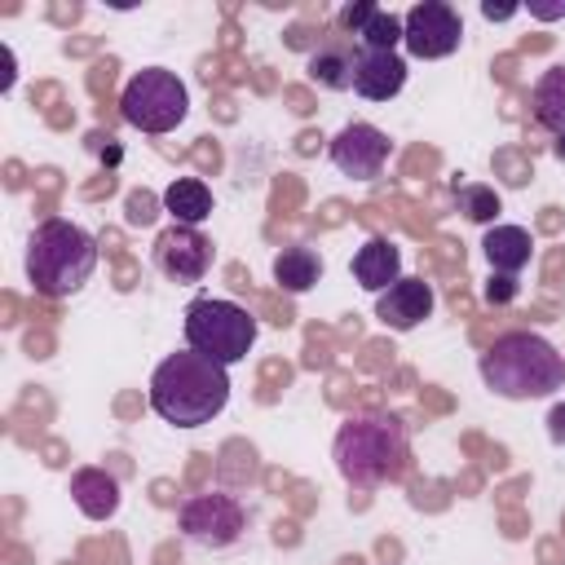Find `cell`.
<instances>
[{
  "instance_id": "9c48e42d",
  "label": "cell",
  "mask_w": 565,
  "mask_h": 565,
  "mask_svg": "<svg viewBox=\"0 0 565 565\" xmlns=\"http://www.w3.org/2000/svg\"><path fill=\"white\" fill-rule=\"evenodd\" d=\"M150 260L168 282H203L212 269V238L194 225H168L154 238Z\"/></svg>"
},
{
  "instance_id": "e0dca14e",
  "label": "cell",
  "mask_w": 565,
  "mask_h": 565,
  "mask_svg": "<svg viewBox=\"0 0 565 565\" xmlns=\"http://www.w3.org/2000/svg\"><path fill=\"white\" fill-rule=\"evenodd\" d=\"M163 212L172 216V225H203L212 216V190L207 181L199 177H177L168 190H163Z\"/></svg>"
},
{
  "instance_id": "9a60e30c",
  "label": "cell",
  "mask_w": 565,
  "mask_h": 565,
  "mask_svg": "<svg viewBox=\"0 0 565 565\" xmlns=\"http://www.w3.org/2000/svg\"><path fill=\"white\" fill-rule=\"evenodd\" d=\"M481 252L490 260V274H512L516 278L534 256V238H530L525 225H490L481 234Z\"/></svg>"
},
{
  "instance_id": "8fae6325",
  "label": "cell",
  "mask_w": 565,
  "mask_h": 565,
  "mask_svg": "<svg viewBox=\"0 0 565 565\" xmlns=\"http://www.w3.org/2000/svg\"><path fill=\"white\" fill-rule=\"evenodd\" d=\"M433 282L424 278H397L388 291H380L375 300V318L388 327V331H415L424 318H433Z\"/></svg>"
},
{
  "instance_id": "ffe728a7",
  "label": "cell",
  "mask_w": 565,
  "mask_h": 565,
  "mask_svg": "<svg viewBox=\"0 0 565 565\" xmlns=\"http://www.w3.org/2000/svg\"><path fill=\"white\" fill-rule=\"evenodd\" d=\"M455 207H459L468 221L490 225V221H499L503 199H499V190H494V185H481V181H459V185H455Z\"/></svg>"
},
{
  "instance_id": "6da1fadb",
  "label": "cell",
  "mask_w": 565,
  "mask_h": 565,
  "mask_svg": "<svg viewBox=\"0 0 565 565\" xmlns=\"http://www.w3.org/2000/svg\"><path fill=\"white\" fill-rule=\"evenodd\" d=\"M225 402H230L225 366L203 358V353H194V349L168 353L150 375V411L163 424L203 428L225 411Z\"/></svg>"
},
{
  "instance_id": "2e32d148",
  "label": "cell",
  "mask_w": 565,
  "mask_h": 565,
  "mask_svg": "<svg viewBox=\"0 0 565 565\" xmlns=\"http://www.w3.org/2000/svg\"><path fill=\"white\" fill-rule=\"evenodd\" d=\"M71 499L88 521H110L119 512V481L106 468H75L71 472Z\"/></svg>"
},
{
  "instance_id": "4fadbf2b",
  "label": "cell",
  "mask_w": 565,
  "mask_h": 565,
  "mask_svg": "<svg viewBox=\"0 0 565 565\" xmlns=\"http://www.w3.org/2000/svg\"><path fill=\"white\" fill-rule=\"evenodd\" d=\"M406 84V57L402 53H371L362 49L358 57V75H353V93L366 102H388L397 97Z\"/></svg>"
},
{
  "instance_id": "4316f807",
  "label": "cell",
  "mask_w": 565,
  "mask_h": 565,
  "mask_svg": "<svg viewBox=\"0 0 565 565\" xmlns=\"http://www.w3.org/2000/svg\"><path fill=\"white\" fill-rule=\"evenodd\" d=\"M547 424H552V428H547V433H552V441H565V406H556Z\"/></svg>"
},
{
  "instance_id": "ac0fdd59",
  "label": "cell",
  "mask_w": 565,
  "mask_h": 565,
  "mask_svg": "<svg viewBox=\"0 0 565 565\" xmlns=\"http://www.w3.org/2000/svg\"><path fill=\"white\" fill-rule=\"evenodd\" d=\"M322 274H327V265H322V256L313 247H300L296 243V247H282L274 256V282L282 291H291V296H305L309 287H318Z\"/></svg>"
},
{
  "instance_id": "d6986e66",
  "label": "cell",
  "mask_w": 565,
  "mask_h": 565,
  "mask_svg": "<svg viewBox=\"0 0 565 565\" xmlns=\"http://www.w3.org/2000/svg\"><path fill=\"white\" fill-rule=\"evenodd\" d=\"M530 110H534V124L547 128L552 137L565 132V66H547V71L534 79Z\"/></svg>"
},
{
  "instance_id": "7a4b0ae2",
  "label": "cell",
  "mask_w": 565,
  "mask_h": 565,
  "mask_svg": "<svg viewBox=\"0 0 565 565\" xmlns=\"http://www.w3.org/2000/svg\"><path fill=\"white\" fill-rule=\"evenodd\" d=\"M490 393L508 402H534L565 388V353L539 331H503L477 362Z\"/></svg>"
},
{
  "instance_id": "83f0119b",
  "label": "cell",
  "mask_w": 565,
  "mask_h": 565,
  "mask_svg": "<svg viewBox=\"0 0 565 565\" xmlns=\"http://www.w3.org/2000/svg\"><path fill=\"white\" fill-rule=\"evenodd\" d=\"M552 150H556V159H565V132H561V137L552 141Z\"/></svg>"
},
{
  "instance_id": "8992f818",
  "label": "cell",
  "mask_w": 565,
  "mask_h": 565,
  "mask_svg": "<svg viewBox=\"0 0 565 565\" xmlns=\"http://www.w3.org/2000/svg\"><path fill=\"white\" fill-rule=\"evenodd\" d=\"M119 115H124L132 128L150 132V137L172 132V128L190 115V88L177 79V71L146 66V71H137V75L124 84V93H119Z\"/></svg>"
},
{
  "instance_id": "d4e9b609",
  "label": "cell",
  "mask_w": 565,
  "mask_h": 565,
  "mask_svg": "<svg viewBox=\"0 0 565 565\" xmlns=\"http://www.w3.org/2000/svg\"><path fill=\"white\" fill-rule=\"evenodd\" d=\"M525 9H530V18H539V22H552V18H565V0H530Z\"/></svg>"
},
{
  "instance_id": "7402d4cb",
  "label": "cell",
  "mask_w": 565,
  "mask_h": 565,
  "mask_svg": "<svg viewBox=\"0 0 565 565\" xmlns=\"http://www.w3.org/2000/svg\"><path fill=\"white\" fill-rule=\"evenodd\" d=\"M375 9H380L375 0H353V4H344V9H340V26L349 31V40L371 22V13H375Z\"/></svg>"
},
{
  "instance_id": "ba28073f",
  "label": "cell",
  "mask_w": 565,
  "mask_h": 565,
  "mask_svg": "<svg viewBox=\"0 0 565 565\" xmlns=\"http://www.w3.org/2000/svg\"><path fill=\"white\" fill-rule=\"evenodd\" d=\"M402 44L419 62L450 57L463 44V18H459V9L446 4V0H419V4H411L402 13Z\"/></svg>"
},
{
  "instance_id": "5bb4252c",
  "label": "cell",
  "mask_w": 565,
  "mask_h": 565,
  "mask_svg": "<svg viewBox=\"0 0 565 565\" xmlns=\"http://www.w3.org/2000/svg\"><path fill=\"white\" fill-rule=\"evenodd\" d=\"M353 278H358V287H366V291H388L397 278H402V252H397V243H388V238H366L358 252H353Z\"/></svg>"
},
{
  "instance_id": "484cf974",
  "label": "cell",
  "mask_w": 565,
  "mask_h": 565,
  "mask_svg": "<svg viewBox=\"0 0 565 565\" xmlns=\"http://www.w3.org/2000/svg\"><path fill=\"white\" fill-rule=\"evenodd\" d=\"M516 9H521V4H494V0H486V4H481V13H486L490 22H508Z\"/></svg>"
},
{
  "instance_id": "cb8c5ba5",
  "label": "cell",
  "mask_w": 565,
  "mask_h": 565,
  "mask_svg": "<svg viewBox=\"0 0 565 565\" xmlns=\"http://www.w3.org/2000/svg\"><path fill=\"white\" fill-rule=\"evenodd\" d=\"M512 296H516V278H512V274H490L486 300H490V305H508Z\"/></svg>"
},
{
  "instance_id": "44dd1931",
  "label": "cell",
  "mask_w": 565,
  "mask_h": 565,
  "mask_svg": "<svg viewBox=\"0 0 565 565\" xmlns=\"http://www.w3.org/2000/svg\"><path fill=\"white\" fill-rule=\"evenodd\" d=\"M353 40H358L362 49H371V53H397V44H402V18L388 13V9H375L371 22H366Z\"/></svg>"
},
{
  "instance_id": "3957f363",
  "label": "cell",
  "mask_w": 565,
  "mask_h": 565,
  "mask_svg": "<svg viewBox=\"0 0 565 565\" xmlns=\"http://www.w3.org/2000/svg\"><path fill=\"white\" fill-rule=\"evenodd\" d=\"M97 269V238L75 225V221H62V216H49L31 230L26 238V282L49 296V300H62V296H75Z\"/></svg>"
},
{
  "instance_id": "603a6c76",
  "label": "cell",
  "mask_w": 565,
  "mask_h": 565,
  "mask_svg": "<svg viewBox=\"0 0 565 565\" xmlns=\"http://www.w3.org/2000/svg\"><path fill=\"white\" fill-rule=\"evenodd\" d=\"M124 207H128V225H150L154 221V199L146 190H132Z\"/></svg>"
},
{
  "instance_id": "52a82bcc",
  "label": "cell",
  "mask_w": 565,
  "mask_h": 565,
  "mask_svg": "<svg viewBox=\"0 0 565 565\" xmlns=\"http://www.w3.org/2000/svg\"><path fill=\"white\" fill-rule=\"evenodd\" d=\"M177 525H181V534H185L190 543L221 552V547H234V543L243 539L247 512H243V503H238L234 494L212 490V494H190V499L181 503V512H177Z\"/></svg>"
},
{
  "instance_id": "7c38bea8",
  "label": "cell",
  "mask_w": 565,
  "mask_h": 565,
  "mask_svg": "<svg viewBox=\"0 0 565 565\" xmlns=\"http://www.w3.org/2000/svg\"><path fill=\"white\" fill-rule=\"evenodd\" d=\"M358 57H362V44H358V40H349V35H327V40L309 53L305 71H309V79H313L318 88L344 93V88H353Z\"/></svg>"
},
{
  "instance_id": "277c9868",
  "label": "cell",
  "mask_w": 565,
  "mask_h": 565,
  "mask_svg": "<svg viewBox=\"0 0 565 565\" xmlns=\"http://www.w3.org/2000/svg\"><path fill=\"white\" fill-rule=\"evenodd\" d=\"M331 455H335L340 477L353 490H380L388 481H402V472L411 463V441L397 419L358 415V419L340 424Z\"/></svg>"
},
{
  "instance_id": "5b68a950",
  "label": "cell",
  "mask_w": 565,
  "mask_h": 565,
  "mask_svg": "<svg viewBox=\"0 0 565 565\" xmlns=\"http://www.w3.org/2000/svg\"><path fill=\"white\" fill-rule=\"evenodd\" d=\"M181 318H185V344L194 353L221 362V366L243 362L256 344V331H260L243 305L221 300V296H194Z\"/></svg>"
},
{
  "instance_id": "30bf717a",
  "label": "cell",
  "mask_w": 565,
  "mask_h": 565,
  "mask_svg": "<svg viewBox=\"0 0 565 565\" xmlns=\"http://www.w3.org/2000/svg\"><path fill=\"white\" fill-rule=\"evenodd\" d=\"M331 163L344 172V177H353V181H375L380 172H384V163H388V154H393V141H388V132L384 128H375V124H366V119H353V124H344L335 137H331Z\"/></svg>"
}]
</instances>
